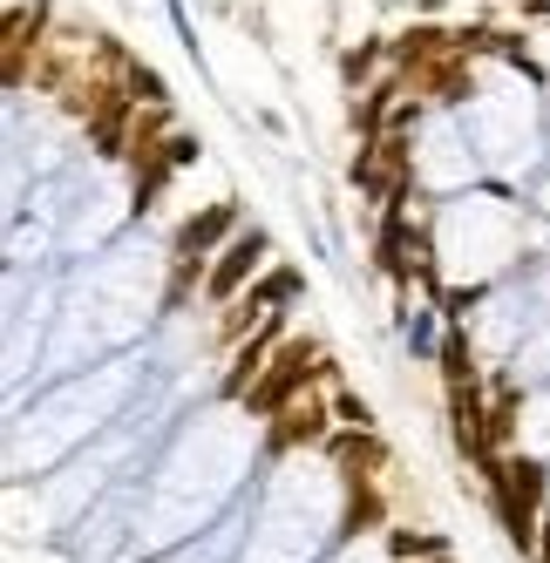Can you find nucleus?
Here are the masks:
<instances>
[{"label":"nucleus","mask_w":550,"mask_h":563,"mask_svg":"<svg viewBox=\"0 0 550 563\" xmlns=\"http://www.w3.org/2000/svg\"><path fill=\"white\" fill-rule=\"evenodd\" d=\"M252 449L258 434L245 415L211 408V415H190L164 434V449L150 455L143 468V530L130 556H156L184 537L211 530V522L245 503V475H252Z\"/></svg>","instance_id":"1"},{"label":"nucleus","mask_w":550,"mask_h":563,"mask_svg":"<svg viewBox=\"0 0 550 563\" xmlns=\"http://www.w3.org/2000/svg\"><path fill=\"white\" fill-rule=\"evenodd\" d=\"M156 306H164V258L150 245L89 252L62 278V312H55V340H48V360H42V380L82 374L102 353H130L150 333Z\"/></svg>","instance_id":"2"},{"label":"nucleus","mask_w":550,"mask_h":563,"mask_svg":"<svg viewBox=\"0 0 550 563\" xmlns=\"http://www.w3.org/2000/svg\"><path fill=\"white\" fill-rule=\"evenodd\" d=\"M143 380H150V353H136V346L116 353V360H96V367H82V374H62L34 408H14L8 475L28 482L48 462H68L75 449H89L102 428H116L143 400Z\"/></svg>","instance_id":"3"},{"label":"nucleus","mask_w":550,"mask_h":563,"mask_svg":"<svg viewBox=\"0 0 550 563\" xmlns=\"http://www.w3.org/2000/svg\"><path fill=\"white\" fill-rule=\"evenodd\" d=\"M436 272L449 292H490L503 286L509 272H524L537 258V231H530V211L503 190H455L442 197L436 211Z\"/></svg>","instance_id":"4"},{"label":"nucleus","mask_w":550,"mask_h":563,"mask_svg":"<svg viewBox=\"0 0 550 563\" xmlns=\"http://www.w3.org/2000/svg\"><path fill=\"white\" fill-rule=\"evenodd\" d=\"M340 543H346L340 537V475L293 455L252 496L239 563H327Z\"/></svg>","instance_id":"5"},{"label":"nucleus","mask_w":550,"mask_h":563,"mask_svg":"<svg viewBox=\"0 0 550 563\" xmlns=\"http://www.w3.org/2000/svg\"><path fill=\"white\" fill-rule=\"evenodd\" d=\"M476 156L496 184H530L550 164V123H543V82H530L509 62H483L469 75V96L455 102Z\"/></svg>","instance_id":"6"},{"label":"nucleus","mask_w":550,"mask_h":563,"mask_svg":"<svg viewBox=\"0 0 550 563\" xmlns=\"http://www.w3.org/2000/svg\"><path fill=\"white\" fill-rule=\"evenodd\" d=\"M408 170H415V184L442 190V197L476 190L490 177L483 156H476V136H469V123H462L455 102L449 109H428L421 123H415V136H408Z\"/></svg>","instance_id":"7"},{"label":"nucleus","mask_w":550,"mask_h":563,"mask_svg":"<svg viewBox=\"0 0 550 563\" xmlns=\"http://www.w3.org/2000/svg\"><path fill=\"white\" fill-rule=\"evenodd\" d=\"M524 333H530V265L509 272L503 286L476 292V312H469V346H476L490 367H509Z\"/></svg>","instance_id":"8"},{"label":"nucleus","mask_w":550,"mask_h":563,"mask_svg":"<svg viewBox=\"0 0 550 563\" xmlns=\"http://www.w3.org/2000/svg\"><path fill=\"white\" fill-rule=\"evenodd\" d=\"M509 374L524 387L550 380V258H530V333H524L517 360H509Z\"/></svg>","instance_id":"9"},{"label":"nucleus","mask_w":550,"mask_h":563,"mask_svg":"<svg viewBox=\"0 0 550 563\" xmlns=\"http://www.w3.org/2000/svg\"><path fill=\"white\" fill-rule=\"evenodd\" d=\"M218 258H224V265L205 278V292H211V299H231V292H239V278L265 265V238H258V231H239V238H231V245H224Z\"/></svg>","instance_id":"10"},{"label":"nucleus","mask_w":550,"mask_h":563,"mask_svg":"<svg viewBox=\"0 0 550 563\" xmlns=\"http://www.w3.org/2000/svg\"><path fill=\"white\" fill-rule=\"evenodd\" d=\"M517 449L530 462H550V380L524 387V400H517Z\"/></svg>","instance_id":"11"},{"label":"nucleus","mask_w":550,"mask_h":563,"mask_svg":"<svg viewBox=\"0 0 550 563\" xmlns=\"http://www.w3.org/2000/svg\"><path fill=\"white\" fill-rule=\"evenodd\" d=\"M524 205H530V211H537V218L550 224V164H543V170H537V177L524 184Z\"/></svg>","instance_id":"12"},{"label":"nucleus","mask_w":550,"mask_h":563,"mask_svg":"<svg viewBox=\"0 0 550 563\" xmlns=\"http://www.w3.org/2000/svg\"><path fill=\"white\" fill-rule=\"evenodd\" d=\"M543 123H550V82H543Z\"/></svg>","instance_id":"13"},{"label":"nucleus","mask_w":550,"mask_h":563,"mask_svg":"<svg viewBox=\"0 0 550 563\" xmlns=\"http://www.w3.org/2000/svg\"><path fill=\"white\" fill-rule=\"evenodd\" d=\"M436 563H442V556H436Z\"/></svg>","instance_id":"14"}]
</instances>
